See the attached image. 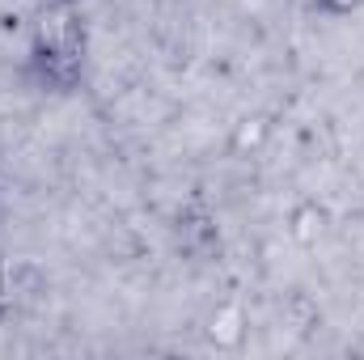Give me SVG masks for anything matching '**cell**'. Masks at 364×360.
<instances>
[{
    "label": "cell",
    "mask_w": 364,
    "mask_h": 360,
    "mask_svg": "<svg viewBox=\"0 0 364 360\" xmlns=\"http://www.w3.org/2000/svg\"><path fill=\"white\" fill-rule=\"evenodd\" d=\"M30 73L43 90L73 93L85 77V17L77 0H43L30 34Z\"/></svg>",
    "instance_id": "cell-1"
},
{
    "label": "cell",
    "mask_w": 364,
    "mask_h": 360,
    "mask_svg": "<svg viewBox=\"0 0 364 360\" xmlns=\"http://www.w3.org/2000/svg\"><path fill=\"white\" fill-rule=\"evenodd\" d=\"M208 344L212 348H225V352H233V348H242L246 344V335H250V318H246V309H242V301H225V305H216L212 309V318H208Z\"/></svg>",
    "instance_id": "cell-2"
},
{
    "label": "cell",
    "mask_w": 364,
    "mask_h": 360,
    "mask_svg": "<svg viewBox=\"0 0 364 360\" xmlns=\"http://www.w3.org/2000/svg\"><path fill=\"white\" fill-rule=\"evenodd\" d=\"M216 246H220V233H216V225H212V216H208L203 208H195V212L178 216V250L182 255H191V259H208Z\"/></svg>",
    "instance_id": "cell-3"
},
{
    "label": "cell",
    "mask_w": 364,
    "mask_h": 360,
    "mask_svg": "<svg viewBox=\"0 0 364 360\" xmlns=\"http://www.w3.org/2000/svg\"><path fill=\"white\" fill-rule=\"evenodd\" d=\"M326 225H331V212H326L318 199H301V203L288 212V238H292L296 246H314V242L326 233Z\"/></svg>",
    "instance_id": "cell-4"
},
{
    "label": "cell",
    "mask_w": 364,
    "mask_h": 360,
    "mask_svg": "<svg viewBox=\"0 0 364 360\" xmlns=\"http://www.w3.org/2000/svg\"><path fill=\"white\" fill-rule=\"evenodd\" d=\"M267 132H272V123H267L263 115H255V119H242V123H237V132H233V153L259 149V144L267 140Z\"/></svg>",
    "instance_id": "cell-5"
},
{
    "label": "cell",
    "mask_w": 364,
    "mask_h": 360,
    "mask_svg": "<svg viewBox=\"0 0 364 360\" xmlns=\"http://www.w3.org/2000/svg\"><path fill=\"white\" fill-rule=\"evenodd\" d=\"M322 13H331V17H348V13H356L364 0H314Z\"/></svg>",
    "instance_id": "cell-6"
},
{
    "label": "cell",
    "mask_w": 364,
    "mask_h": 360,
    "mask_svg": "<svg viewBox=\"0 0 364 360\" xmlns=\"http://www.w3.org/2000/svg\"><path fill=\"white\" fill-rule=\"evenodd\" d=\"M356 85H360V93H364V68H360V77H356Z\"/></svg>",
    "instance_id": "cell-7"
}]
</instances>
